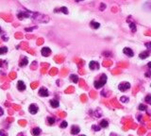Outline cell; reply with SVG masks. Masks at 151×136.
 Returning a JSON list of instances; mask_svg holds the SVG:
<instances>
[{
  "mask_svg": "<svg viewBox=\"0 0 151 136\" xmlns=\"http://www.w3.org/2000/svg\"><path fill=\"white\" fill-rule=\"evenodd\" d=\"M93 129H94V130H95V131H99V130H100V129H101V128H100V126H95V125H93Z\"/></svg>",
  "mask_w": 151,
  "mask_h": 136,
  "instance_id": "cell-25",
  "label": "cell"
},
{
  "mask_svg": "<svg viewBox=\"0 0 151 136\" xmlns=\"http://www.w3.org/2000/svg\"><path fill=\"white\" fill-rule=\"evenodd\" d=\"M106 81H107V76L105 74L101 75L100 79H99V80H95V81L94 82L95 88V89H99V88L103 87V86L105 85V83H106Z\"/></svg>",
  "mask_w": 151,
  "mask_h": 136,
  "instance_id": "cell-1",
  "label": "cell"
},
{
  "mask_svg": "<svg viewBox=\"0 0 151 136\" xmlns=\"http://www.w3.org/2000/svg\"><path fill=\"white\" fill-rule=\"evenodd\" d=\"M26 88H27V86H26V84L22 80H19L17 82V89L19 91H25Z\"/></svg>",
  "mask_w": 151,
  "mask_h": 136,
  "instance_id": "cell-9",
  "label": "cell"
},
{
  "mask_svg": "<svg viewBox=\"0 0 151 136\" xmlns=\"http://www.w3.org/2000/svg\"><path fill=\"white\" fill-rule=\"evenodd\" d=\"M144 101L146 102L147 104L151 105V94H147V95L145 96V98H144Z\"/></svg>",
  "mask_w": 151,
  "mask_h": 136,
  "instance_id": "cell-20",
  "label": "cell"
},
{
  "mask_svg": "<svg viewBox=\"0 0 151 136\" xmlns=\"http://www.w3.org/2000/svg\"><path fill=\"white\" fill-rule=\"evenodd\" d=\"M149 55H150V53H149V50H147V51H144V52H142V53H140L139 57H140V59H145V58H147V57H148Z\"/></svg>",
  "mask_w": 151,
  "mask_h": 136,
  "instance_id": "cell-12",
  "label": "cell"
},
{
  "mask_svg": "<svg viewBox=\"0 0 151 136\" xmlns=\"http://www.w3.org/2000/svg\"><path fill=\"white\" fill-rule=\"evenodd\" d=\"M31 134L33 136H39L41 134V128H32Z\"/></svg>",
  "mask_w": 151,
  "mask_h": 136,
  "instance_id": "cell-10",
  "label": "cell"
},
{
  "mask_svg": "<svg viewBox=\"0 0 151 136\" xmlns=\"http://www.w3.org/2000/svg\"><path fill=\"white\" fill-rule=\"evenodd\" d=\"M41 53L44 57H48L50 54H51V49L49 47H43L42 50H41Z\"/></svg>",
  "mask_w": 151,
  "mask_h": 136,
  "instance_id": "cell-7",
  "label": "cell"
},
{
  "mask_svg": "<svg viewBox=\"0 0 151 136\" xmlns=\"http://www.w3.org/2000/svg\"><path fill=\"white\" fill-rule=\"evenodd\" d=\"M27 63H28V60L27 58H23V60L20 61V66H25V65H27Z\"/></svg>",
  "mask_w": 151,
  "mask_h": 136,
  "instance_id": "cell-18",
  "label": "cell"
},
{
  "mask_svg": "<svg viewBox=\"0 0 151 136\" xmlns=\"http://www.w3.org/2000/svg\"><path fill=\"white\" fill-rule=\"evenodd\" d=\"M0 136H8L7 132L4 131V130H0Z\"/></svg>",
  "mask_w": 151,
  "mask_h": 136,
  "instance_id": "cell-30",
  "label": "cell"
},
{
  "mask_svg": "<svg viewBox=\"0 0 151 136\" xmlns=\"http://www.w3.org/2000/svg\"><path fill=\"white\" fill-rule=\"evenodd\" d=\"M130 88V84L128 83V82H121L120 84L118 85V89L121 91V92H126V91H127L128 89Z\"/></svg>",
  "mask_w": 151,
  "mask_h": 136,
  "instance_id": "cell-2",
  "label": "cell"
},
{
  "mask_svg": "<svg viewBox=\"0 0 151 136\" xmlns=\"http://www.w3.org/2000/svg\"><path fill=\"white\" fill-rule=\"evenodd\" d=\"M123 52H124L125 55L127 56V57H133L134 56L133 50L131 48H129V47H125L124 49H123Z\"/></svg>",
  "mask_w": 151,
  "mask_h": 136,
  "instance_id": "cell-4",
  "label": "cell"
},
{
  "mask_svg": "<svg viewBox=\"0 0 151 136\" xmlns=\"http://www.w3.org/2000/svg\"><path fill=\"white\" fill-rule=\"evenodd\" d=\"M80 136H86V135H80Z\"/></svg>",
  "mask_w": 151,
  "mask_h": 136,
  "instance_id": "cell-36",
  "label": "cell"
},
{
  "mask_svg": "<svg viewBox=\"0 0 151 136\" xmlns=\"http://www.w3.org/2000/svg\"><path fill=\"white\" fill-rule=\"evenodd\" d=\"M35 28H37V26H32V27H26L25 28V30L26 31H32L33 29H35Z\"/></svg>",
  "mask_w": 151,
  "mask_h": 136,
  "instance_id": "cell-26",
  "label": "cell"
},
{
  "mask_svg": "<svg viewBox=\"0 0 151 136\" xmlns=\"http://www.w3.org/2000/svg\"><path fill=\"white\" fill-rule=\"evenodd\" d=\"M76 2H80V1H83V0H75Z\"/></svg>",
  "mask_w": 151,
  "mask_h": 136,
  "instance_id": "cell-34",
  "label": "cell"
},
{
  "mask_svg": "<svg viewBox=\"0 0 151 136\" xmlns=\"http://www.w3.org/2000/svg\"><path fill=\"white\" fill-rule=\"evenodd\" d=\"M7 52H8V47H6V46H1L0 47V55L6 54Z\"/></svg>",
  "mask_w": 151,
  "mask_h": 136,
  "instance_id": "cell-19",
  "label": "cell"
},
{
  "mask_svg": "<svg viewBox=\"0 0 151 136\" xmlns=\"http://www.w3.org/2000/svg\"><path fill=\"white\" fill-rule=\"evenodd\" d=\"M28 110H29V112H30L31 114H35V113L38 112L39 108H38V106L35 105V104H31V105L29 106V108H28Z\"/></svg>",
  "mask_w": 151,
  "mask_h": 136,
  "instance_id": "cell-5",
  "label": "cell"
},
{
  "mask_svg": "<svg viewBox=\"0 0 151 136\" xmlns=\"http://www.w3.org/2000/svg\"><path fill=\"white\" fill-rule=\"evenodd\" d=\"M147 109V106H145L144 104H140L139 105V110H145Z\"/></svg>",
  "mask_w": 151,
  "mask_h": 136,
  "instance_id": "cell-22",
  "label": "cell"
},
{
  "mask_svg": "<svg viewBox=\"0 0 151 136\" xmlns=\"http://www.w3.org/2000/svg\"><path fill=\"white\" fill-rule=\"evenodd\" d=\"M145 76H146V77H151V71L145 72Z\"/></svg>",
  "mask_w": 151,
  "mask_h": 136,
  "instance_id": "cell-31",
  "label": "cell"
},
{
  "mask_svg": "<svg viewBox=\"0 0 151 136\" xmlns=\"http://www.w3.org/2000/svg\"><path fill=\"white\" fill-rule=\"evenodd\" d=\"M0 33H1V27H0Z\"/></svg>",
  "mask_w": 151,
  "mask_h": 136,
  "instance_id": "cell-35",
  "label": "cell"
},
{
  "mask_svg": "<svg viewBox=\"0 0 151 136\" xmlns=\"http://www.w3.org/2000/svg\"><path fill=\"white\" fill-rule=\"evenodd\" d=\"M121 101L122 102H127L128 101V98H127V96H122V97H121Z\"/></svg>",
  "mask_w": 151,
  "mask_h": 136,
  "instance_id": "cell-28",
  "label": "cell"
},
{
  "mask_svg": "<svg viewBox=\"0 0 151 136\" xmlns=\"http://www.w3.org/2000/svg\"><path fill=\"white\" fill-rule=\"evenodd\" d=\"M70 79H71L74 83H78L79 82V76H77V75H71L70 76Z\"/></svg>",
  "mask_w": 151,
  "mask_h": 136,
  "instance_id": "cell-16",
  "label": "cell"
},
{
  "mask_svg": "<svg viewBox=\"0 0 151 136\" xmlns=\"http://www.w3.org/2000/svg\"><path fill=\"white\" fill-rule=\"evenodd\" d=\"M145 46H146V48L149 50V49H151V42H145Z\"/></svg>",
  "mask_w": 151,
  "mask_h": 136,
  "instance_id": "cell-29",
  "label": "cell"
},
{
  "mask_svg": "<svg viewBox=\"0 0 151 136\" xmlns=\"http://www.w3.org/2000/svg\"><path fill=\"white\" fill-rule=\"evenodd\" d=\"M147 66H148V67H149V68H151V61H150V62H148V63H147Z\"/></svg>",
  "mask_w": 151,
  "mask_h": 136,
  "instance_id": "cell-33",
  "label": "cell"
},
{
  "mask_svg": "<svg viewBox=\"0 0 151 136\" xmlns=\"http://www.w3.org/2000/svg\"><path fill=\"white\" fill-rule=\"evenodd\" d=\"M90 26H91L94 29H97L98 27L100 26V24L97 23V22H95V21H92V22H91V24H90Z\"/></svg>",
  "mask_w": 151,
  "mask_h": 136,
  "instance_id": "cell-14",
  "label": "cell"
},
{
  "mask_svg": "<svg viewBox=\"0 0 151 136\" xmlns=\"http://www.w3.org/2000/svg\"><path fill=\"white\" fill-rule=\"evenodd\" d=\"M55 118H53V117H48L47 118V122H48V124L49 125H53L54 123H55Z\"/></svg>",
  "mask_w": 151,
  "mask_h": 136,
  "instance_id": "cell-21",
  "label": "cell"
},
{
  "mask_svg": "<svg viewBox=\"0 0 151 136\" xmlns=\"http://www.w3.org/2000/svg\"><path fill=\"white\" fill-rule=\"evenodd\" d=\"M89 67L91 70H95V69H98L99 68V63L95 60H92L89 63Z\"/></svg>",
  "mask_w": 151,
  "mask_h": 136,
  "instance_id": "cell-8",
  "label": "cell"
},
{
  "mask_svg": "<svg viewBox=\"0 0 151 136\" xmlns=\"http://www.w3.org/2000/svg\"><path fill=\"white\" fill-rule=\"evenodd\" d=\"M106 7L107 6L104 3H101V4H100V10H104V9L106 8Z\"/></svg>",
  "mask_w": 151,
  "mask_h": 136,
  "instance_id": "cell-27",
  "label": "cell"
},
{
  "mask_svg": "<svg viewBox=\"0 0 151 136\" xmlns=\"http://www.w3.org/2000/svg\"><path fill=\"white\" fill-rule=\"evenodd\" d=\"M30 14H31V13H29L28 11H21V12H19L17 14V17L20 20H23V19H25V18H29V17H30Z\"/></svg>",
  "mask_w": 151,
  "mask_h": 136,
  "instance_id": "cell-3",
  "label": "cell"
},
{
  "mask_svg": "<svg viewBox=\"0 0 151 136\" xmlns=\"http://www.w3.org/2000/svg\"><path fill=\"white\" fill-rule=\"evenodd\" d=\"M50 105H51V107H53V108H58V107L60 106V103H59V101H58L57 99H51V100H50Z\"/></svg>",
  "mask_w": 151,
  "mask_h": 136,
  "instance_id": "cell-13",
  "label": "cell"
},
{
  "mask_svg": "<svg viewBox=\"0 0 151 136\" xmlns=\"http://www.w3.org/2000/svg\"><path fill=\"white\" fill-rule=\"evenodd\" d=\"M39 95L41 96H44V97H47L49 95V93L47 91V89L45 88V87H42L40 90H39Z\"/></svg>",
  "mask_w": 151,
  "mask_h": 136,
  "instance_id": "cell-6",
  "label": "cell"
},
{
  "mask_svg": "<svg viewBox=\"0 0 151 136\" xmlns=\"http://www.w3.org/2000/svg\"><path fill=\"white\" fill-rule=\"evenodd\" d=\"M67 125H68V124H67L66 121H62V124L60 125V127H61V128H65L67 127Z\"/></svg>",
  "mask_w": 151,
  "mask_h": 136,
  "instance_id": "cell-24",
  "label": "cell"
},
{
  "mask_svg": "<svg viewBox=\"0 0 151 136\" xmlns=\"http://www.w3.org/2000/svg\"><path fill=\"white\" fill-rule=\"evenodd\" d=\"M129 26H130L132 32H135V31H136V25H135L134 23H130V24H129Z\"/></svg>",
  "mask_w": 151,
  "mask_h": 136,
  "instance_id": "cell-23",
  "label": "cell"
},
{
  "mask_svg": "<svg viewBox=\"0 0 151 136\" xmlns=\"http://www.w3.org/2000/svg\"><path fill=\"white\" fill-rule=\"evenodd\" d=\"M56 11H62V13H64V14H68V9H67L66 7H62L59 10L58 9H55V12Z\"/></svg>",
  "mask_w": 151,
  "mask_h": 136,
  "instance_id": "cell-17",
  "label": "cell"
},
{
  "mask_svg": "<svg viewBox=\"0 0 151 136\" xmlns=\"http://www.w3.org/2000/svg\"><path fill=\"white\" fill-rule=\"evenodd\" d=\"M108 126H109V122L107 121L106 119H103V120L100 121V127L101 128H107Z\"/></svg>",
  "mask_w": 151,
  "mask_h": 136,
  "instance_id": "cell-15",
  "label": "cell"
},
{
  "mask_svg": "<svg viewBox=\"0 0 151 136\" xmlns=\"http://www.w3.org/2000/svg\"><path fill=\"white\" fill-rule=\"evenodd\" d=\"M79 131H80L79 127H78V126H73V127H72L71 133L73 134V135H76V134H78Z\"/></svg>",
  "mask_w": 151,
  "mask_h": 136,
  "instance_id": "cell-11",
  "label": "cell"
},
{
  "mask_svg": "<svg viewBox=\"0 0 151 136\" xmlns=\"http://www.w3.org/2000/svg\"><path fill=\"white\" fill-rule=\"evenodd\" d=\"M3 113H4V111H3V110L0 108V115H3Z\"/></svg>",
  "mask_w": 151,
  "mask_h": 136,
  "instance_id": "cell-32",
  "label": "cell"
}]
</instances>
